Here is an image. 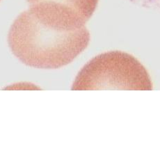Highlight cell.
Masks as SVG:
<instances>
[{
    "label": "cell",
    "instance_id": "1",
    "mask_svg": "<svg viewBox=\"0 0 160 160\" xmlns=\"http://www.w3.org/2000/svg\"><path fill=\"white\" fill-rule=\"evenodd\" d=\"M13 54L27 66L54 70L68 65L90 41L87 27L70 29L29 8L12 24L8 37Z\"/></svg>",
    "mask_w": 160,
    "mask_h": 160
},
{
    "label": "cell",
    "instance_id": "2",
    "mask_svg": "<svg viewBox=\"0 0 160 160\" xmlns=\"http://www.w3.org/2000/svg\"><path fill=\"white\" fill-rule=\"evenodd\" d=\"M151 91L148 72L132 55L111 51L98 55L86 64L72 86L74 91Z\"/></svg>",
    "mask_w": 160,
    "mask_h": 160
},
{
    "label": "cell",
    "instance_id": "5",
    "mask_svg": "<svg viewBox=\"0 0 160 160\" xmlns=\"http://www.w3.org/2000/svg\"><path fill=\"white\" fill-rule=\"evenodd\" d=\"M0 1H1V0H0Z\"/></svg>",
    "mask_w": 160,
    "mask_h": 160
},
{
    "label": "cell",
    "instance_id": "3",
    "mask_svg": "<svg viewBox=\"0 0 160 160\" xmlns=\"http://www.w3.org/2000/svg\"><path fill=\"white\" fill-rule=\"evenodd\" d=\"M30 6L37 4H50L71 12L87 23L93 15L98 0H27Z\"/></svg>",
    "mask_w": 160,
    "mask_h": 160
},
{
    "label": "cell",
    "instance_id": "4",
    "mask_svg": "<svg viewBox=\"0 0 160 160\" xmlns=\"http://www.w3.org/2000/svg\"><path fill=\"white\" fill-rule=\"evenodd\" d=\"M141 7L160 11V0H127Z\"/></svg>",
    "mask_w": 160,
    "mask_h": 160
}]
</instances>
